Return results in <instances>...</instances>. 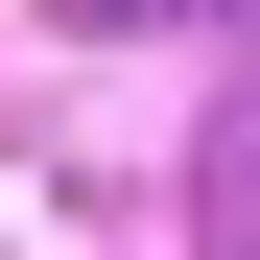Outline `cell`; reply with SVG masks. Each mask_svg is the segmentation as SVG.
Instances as JSON below:
<instances>
[{
    "label": "cell",
    "mask_w": 260,
    "mask_h": 260,
    "mask_svg": "<svg viewBox=\"0 0 260 260\" xmlns=\"http://www.w3.org/2000/svg\"><path fill=\"white\" fill-rule=\"evenodd\" d=\"M189 260H260V71H213V142H189Z\"/></svg>",
    "instance_id": "obj_1"
}]
</instances>
